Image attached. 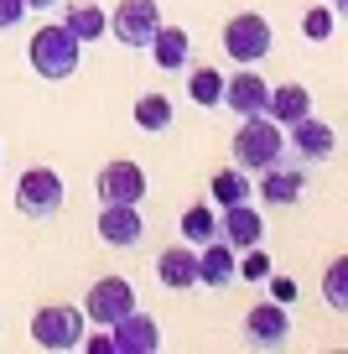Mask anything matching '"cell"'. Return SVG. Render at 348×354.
<instances>
[{"mask_svg":"<svg viewBox=\"0 0 348 354\" xmlns=\"http://www.w3.org/2000/svg\"><path fill=\"white\" fill-rule=\"evenodd\" d=\"M26 57H32V73L37 78H73L78 63H84V42H78L63 21H47V26H37V32H32Z\"/></svg>","mask_w":348,"mask_h":354,"instance_id":"6da1fadb","label":"cell"},{"mask_svg":"<svg viewBox=\"0 0 348 354\" xmlns=\"http://www.w3.org/2000/svg\"><path fill=\"white\" fill-rule=\"evenodd\" d=\"M286 151V125H276L271 115H244V125L234 131V167L244 172H265Z\"/></svg>","mask_w":348,"mask_h":354,"instance_id":"7a4b0ae2","label":"cell"},{"mask_svg":"<svg viewBox=\"0 0 348 354\" xmlns=\"http://www.w3.org/2000/svg\"><path fill=\"white\" fill-rule=\"evenodd\" d=\"M156 26H162V6H156V0H120V6L109 11V37L120 47H130V53L151 47Z\"/></svg>","mask_w":348,"mask_h":354,"instance_id":"3957f363","label":"cell"},{"mask_svg":"<svg viewBox=\"0 0 348 354\" xmlns=\"http://www.w3.org/2000/svg\"><path fill=\"white\" fill-rule=\"evenodd\" d=\"M68 188L63 177L52 172V167H32V172H21V183H16V209L26 214V219H52L57 209H63Z\"/></svg>","mask_w":348,"mask_h":354,"instance_id":"277c9868","label":"cell"},{"mask_svg":"<svg viewBox=\"0 0 348 354\" xmlns=\"http://www.w3.org/2000/svg\"><path fill=\"white\" fill-rule=\"evenodd\" d=\"M271 42H276L271 21L255 16V11H240L234 21H224V53L234 57V63H260V57L271 53Z\"/></svg>","mask_w":348,"mask_h":354,"instance_id":"5b68a950","label":"cell"},{"mask_svg":"<svg viewBox=\"0 0 348 354\" xmlns=\"http://www.w3.org/2000/svg\"><path fill=\"white\" fill-rule=\"evenodd\" d=\"M84 308H42V313H32V339L42 344V349H78L84 344Z\"/></svg>","mask_w":348,"mask_h":354,"instance_id":"8992f818","label":"cell"},{"mask_svg":"<svg viewBox=\"0 0 348 354\" xmlns=\"http://www.w3.org/2000/svg\"><path fill=\"white\" fill-rule=\"evenodd\" d=\"M130 308H141V302H135V287L125 277H99L94 287H88V297H84V318H94L99 328H109V323L125 318Z\"/></svg>","mask_w":348,"mask_h":354,"instance_id":"52a82bcc","label":"cell"},{"mask_svg":"<svg viewBox=\"0 0 348 354\" xmlns=\"http://www.w3.org/2000/svg\"><path fill=\"white\" fill-rule=\"evenodd\" d=\"M99 203H141L146 198V167L141 162H104L94 177Z\"/></svg>","mask_w":348,"mask_h":354,"instance_id":"ba28073f","label":"cell"},{"mask_svg":"<svg viewBox=\"0 0 348 354\" xmlns=\"http://www.w3.org/2000/svg\"><path fill=\"white\" fill-rule=\"evenodd\" d=\"M94 230H99V240H104L109 250H130V245H141V234H146L141 203H104Z\"/></svg>","mask_w":348,"mask_h":354,"instance_id":"9c48e42d","label":"cell"},{"mask_svg":"<svg viewBox=\"0 0 348 354\" xmlns=\"http://www.w3.org/2000/svg\"><path fill=\"white\" fill-rule=\"evenodd\" d=\"M286 333H291L286 302H260V308L244 313V344H255V349H281Z\"/></svg>","mask_w":348,"mask_h":354,"instance_id":"30bf717a","label":"cell"},{"mask_svg":"<svg viewBox=\"0 0 348 354\" xmlns=\"http://www.w3.org/2000/svg\"><path fill=\"white\" fill-rule=\"evenodd\" d=\"M109 333H115V354H156L162 349V328H156V318L141 313V308H130L125 318H115Z\"/></svg>","mask_w":348,"mask_h":354,"instance_id":"8fae6325","label":"cell"},{"mask_svg":"<svg viewBox=\"0 0 348 354\" xmlns=\"http://www.w3.org/2000/svg\"><path fill=\"white\" fill-rule=\"evenodd\" d=\"M265 104H271V84L255 68H240V73L224 78V110H234L240 120L244 115H265Z\"/></svg>","mask_w":348,"mask_h":354,"instance_id":"7c38bea8","label":"cell"},{"mask_svg":"<svg viewBox=\"0 0 348 354\" xmlns=\"http://www.w3.org/2000/svg\"><path fill=\"white\" fill-rule=\"evenodd\" d=\"M234 281H240V250L224 245V240H208L203 255H197V287L224 292V287H234Z\"/></svg>","mask_w":348,"mask_h":354,"instance_id":"4fadbf2b","label":"cell"},{"mask_svg":"<svg viewBox=\"0 0 348 354\" xmlns=\"http://www.w3.org/2000/svg\"><path fill=\"white\" fill-rule=\"evenodd\" d=\"M260 203H271V209H291V203H302V193H307V177H302V167H265L260 172Z\"/></svg>","mask_w":348,"mask_h":354,"instance_id":"5bb4252c","label":"cell"},{"mask_svg":"<svg viewBox=\"0 0 348 354\" xmlns=\"http://www.w3.org/2000/svg\"><path fill=\"white\" fill-rule=\"evenodd\" d=\"M286 146H291L302 162H327L338 141H333V125H322L317 115H307V120L286 125Z\"/></svg>","mask_w":348,"mask_h":354,"instance_id":"9a60e30c","label":"cell"},{"mask_svg":"<svg viewBox=\"0 0 348 354\" xmlns=\"http://www.w3.org/2000/svg\"><path fill=\"white\" fill-rule=\"evenodd\" d=\"M265 234V219L250 209V203H229L224 214H218V240L234 245V250H250V245H260Z\"/></svg>","mask_w":348,"mask_h":354,"instance_id":"2e32d148","label":"cell"},{"mask_svg":"<svg viewBox=\"0 0 348 354\" xmlns=\"http://www.w3.org/2000/svg\"><path fill=\"white\" fill-rule=\"evenodd\" d=\"M156 281H162L166 292H187V287H197V255H193V245H166L162 255H156Z\"/></svg>","mask_w":348,"mask_h":354,"instance_id":"e0dca14e","label":"cell"},{"mask_svg":"<svg viewBox=\"0 0 348 354\" xmlns=\"http://www.w3.org/2000/svg\"><path fill=\"white\" fill-rule=\"evenodd\" d=\"M151 57H156V68H166V73H177V68H187V57H193V37L182 32V26H156V37H151Z\"/></svg>","mask_w":348,"mask_h":354,"instance_id":"ac0fdd59","label":"cell"},{"mask_svg":"<svg viewBox=\"0 0 348 354\" xmlns=\"http://www.w3.org/2000/svg\"><path fill=\"white\" fill-rule=\"evenodd\" d=\"M265 115H271L276 125H296L312 115V94H307V84H281L271 88V104H265Z\"/></svg>","mask_w":348,"mask_h":354,"instance_id":"d6986e66","label":"cell"},{"mask_svg":"<svg viewBox=\"0 0 348 354\" xmlns=\"http://www.w3.org/2000/svg\"><path fill=\"white\" fill-rule=\"evenodd\" d=\"M187 100L203 110H224V73L218 68H193L187 73Z\"/></svg>","mask_w":348,"mask_h":354,"instance_id":"ffe728a7","label":"cell"},{"mask_svg":"<svg viewBox=\"0 0 348 354\" xmlns=\"http://www.w3.org/2000/svg\"><path fill=\"white\" fill-rule=\"evenodd\" d=\"M208 193H213L218 209H229V203H250V177H244V167H224V172H213V183H208Z\"/></svg>","mask_w":348,"mask_h":354,"instance_id":"44dd1931","label":"cell"},{"mask_svg":"<svg viewBox=\"0 0 348 354\" xmlns=\"http://www.w3.org/2000/svg\"><path fill=\"white\" fill-rule=\"evenodd\" d=\"M63 26L78 37V42H99V37L109 32V11H99V6H68Z\"/></svg>","mask_w":348,"mask_h":354,"instance_id":"7402d4cb","label":"cell"},{"mask_svg":"<svg viewBox=\"0 0 348 354\" xmlns=\"http://www.w3.org/2000/svg\"><path fill=\"white\" fill-rule=\"evenodd\" d=\"M177 230H182L187 245H208V240H218V214L208 209V203H193V209L182 214V224H177Z\"/></svg>","mask_w":348,"mask_h":354,"instance_id":"603a6c76","label":"cell"},{"mask_svg":"<svg viewBox=\"0 0 348 354\" xmlns=\"http://www.w3.org/2000/svg\"><path fill=\"white\" fill-rule=\"evenodd\" d=\"M135 125L162 136L166 125H172V100H166V94H141V100H135Z\"/></svg>","mask_w":348,"mask_h":354,"instance_id":"cb8c5ba5","label":"cell"},{"mask_svg":"<svg viewBox=\"0 0 348 354\" xmlns=\"http://www.w3.org/2000/svg\"><path fill=\"white\" fill-rule=\"evenodd\" d=\"M322 302L333 313H348V255H338V261L322 271Z\"/></svg>","mask_w":348,"mask_h":354,"instance_id":"d4e9b609","label":"cell"},{"mask_svg":"<svg viewBox=\"0 0 348 354\" xmlns=\"http://www.w3.org/2000/svg\"><path fill=\"white\" fill-rule=\"evenodd\" d=\"M302 37L307 42H327V37H333V6H312V11L302 16Z\"/></svg>","mask_w":348,"mask_h":354,"instance_id":"484cf974","label":"cell"},{"mask_svg":"<svg viewBox=\"0 0 348 354\" xmlns=\"http://www.w3.org/2000/svg\"><path fill=\"white\" fill-rule=\"evenodd\" d=\"M265 277H271V255H265L260 245L240 250V281H265Z\"/></svg>","mask_w":348,"mask_h":354,"instance_id":"4316f807","label":"cell"},{"mask_svg":"<svg viewBox=\"0 0 348 354\" xmlns=\"http://www.w3.org/2000/svg\"><path fill=\"white\" fill-rule=\"evenodd\" d=\"M26 21V0H0V32H16Z\"/></svg>","mask_w":348,"mask_h":354,"instance_id":"83f0119b","label":"cell"},{"mask_svg":"<svg viewBox=\"0 0 348 354\" xmlns=\"http://www.w3.org/2000/svg\"><path fill=\"white\" fill-rule=\"evenodd\" d=\"M265 281H271V302H291L296 297V281L291 277H276V271H271Z\"/></svg>","mask_w":348,"mask_h":354,"instance_id":"f1b7e54d","label":"cell"},{"mask_svg":"<svg viewBox=\"0 0 348 354\" xmlns=\"http://www.w3.org/2000/svg\"><path fill=\"white\" fill-rule=\"evenodd\" d=\"M84 344H88V354H115V333H109V328L104 333H88Z\"/></svg>","mask_w":348,"mask_h":354,"instance_id":"f546056e","label":"cell"},{"mask_svg":"<svg viewBox=\"0 0 348 354\" xmlns=\"http://www.w3.org/2000/svg\"><path fill=\"white\" fill-rule=\"evenodd\" d=\"M57 0H26V11H52Z\"/></svg>","mask_w":348,"mask_h":354,"instance_id":"4dcf8cb0","label":"cell"},{"mask_svg":"<svg viewBox=\"0 0 348 354\" xmlns=\"http://www.w3.org/2000/svg\"><path fill=\"white\" fill-rule=\"evenodd\" d=\"M333 16H348V0H333Z\"/></svg>","mask_w":348,"mask_h":354,"instance_id":"1f68e13d","label":"cell"}]
</instances>
